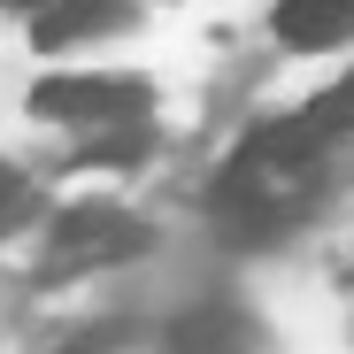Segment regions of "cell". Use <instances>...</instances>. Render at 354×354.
Instances as JSON below:
<instances>
[{"mask_svg":"<svg viewBox=\"0 0 354 354\" xmlns=\"http://www.w3.org/2000/svg\"><path fill=\"white\" fill-rule=\"evenodd\" d=\"M147 254V223L115 216V208H62L54 216V239H46V262H39V285L54 277H77V270H100V262H131Z\"/></svg>","mask_w":354,"mask_h":354,"instance_id":"obj_1","label":"cell"},{"mask_svg":"<svg viewBox=\"0 0 354 354\" xmlns=\"http://www.w3.org/2000/svg\"><path fill=\"white\" fill-rule=\"evenodd\" d=\"M216 216H223V231H239V239H277L285 216H292V201L270 193V185H262V162L239 154V162L216 177Z\"/></svg>","mask_w":354,"mask_h":354,"instance_id":"obj_2","label":"cell"},{"mask_svg":"<svg viewBox=\"0 0 354 354\" xmlns=\"http://www.w3.org/2000/svg\"><path fill=\"white\" fill-rule=\"evenodd\" d=\"M139 100H147L139 85H115V77H46L31 93V108L54 115V124H108V115H124Z\"/></svg>","mask_w":354,"mask_h":354,"instance_id":"obj_3","label":"cell"},{"mask_svg":"<svg viewBox=\"0 0 354 354\" xmlns=\"http://www.w3.org/2000/svg\"><path fill=\"white\" fill-rule=\"evenodd\" d=\"M277 39L292 54H324L354 39V0H277Z\"/></svg>","mask_w":354,"mask_h":354,"instance_id":"obj_4","label":"cell"},{"mask_svg":"<svg viewBox=\"0 0 354 354\" xmlns=\"http://www.w3.org/2000/svg\"><path fill=\"white\" fill-rule=\"evenodd\" d=\"M169 354H247V324L239 308H223V301H201L169 324Z\"/></svg>","mask_w":354,"mask_h":354,"instance_id":"obj_5","label":"cell"},{"mask_svg":"<svg viewBox=\"0 0 354 354\" xmlns=\"http://www.w3.org/2000/svg\"><path fill=\"white\" fill-rule=\"evenodd\" d=\"M301 131H308L316 147H331V139H346V131H354V70H346L324 100H308V108H301Z\"/></svg>","mask_w":354,"mask_h":354,"instance_id":"obj_6","label":"cell"},{"mask_svg":"<svg viewBox=\"0 0 354 354\" xmlns=\"http://www.w3.org/2000/svg\"><path fill=\"white\" fill-rule=\"evenodd\" d=\"M108 24V0H46V16H39V46H70L85 31Z\"/></svg>","mask_w":354,"mask_h":354,"instance_id":"obj_7","label":"cell"},{"mask_svg":"<svg viewBox=\"0 0 354 354\" xmlns=\"http://www.w3.org/2000/svg\"><path fill=\"white\" fill-rule=\"evenodd\" d=\"M39 216V193H31V177L0 162V239H16V231Z\"/></svg>","mask_w":354,"mask_h":354,"instance_id":"obj_8","label":"cell"},{"mask_svg":"<svg viewBox=\"0 0 354 354\" xmlns=\"http://www.w3.org/2000/svg\"><path fill=\"white\" fill-rule=\"evenodd\" d=\"M147 147H154V139L131 124L124 139H93V147H85V162H93V169H108V162H115V169H131V162H147Z\"/></svg>","mask_w":354,"mask_h":354,"instance_id":"obj_9","label":"cell"},{"mask_svg":"<svg viewBox=\"0 0 354 354\" xmlns=\"http://www.w3.org/2000/svg\"><path fill=\"white\" fill-rule=\"evenodd\" d=\"M108 346H115V339H108V331H93V339H77V346H62V354H108Z\"/></svg>","mask_w":354,"mask_h":354,"instance_id":"obj_10","label":"cell"},{"mask_svg":"<svg viewBox=\"0 0 354 354\" xmlns=\"http://www.w3.org/2000/svg\"><path fill=\"white\" fill-rule=\"evenodd\" d=\"M16 8H46V0H16Z\"/></svg>","mask_w":354,"mask_h":354,"instance_id":"obj_11","label":"cell"}]
</instances>
